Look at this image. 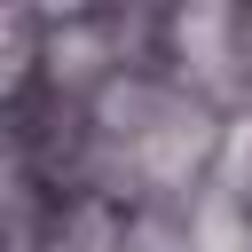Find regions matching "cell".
Masks as SVG:
<instances>
[{
  "instance_id": "3957f363",
  "label": "cell",
  "mask_w": 252,
  "mask_h": 252,
  "mask_svg": "<svg viewBox=\"0 0 252 252\" xmlns=\"http://www.w3.org/2000/svg\"><path fill=\"white\" fill-rule=\"evenodd\" d=\"M110 55H118V39H110L102 24H55V32H47V71H55V87H87L94 71H110Z\"/></svg>"
},
{
  "instance_id": "8992f818",
  "label": "cell",
  "mask_w": 252,
  "mask_h": 252,
  "mask_svg": "<svg viewBox=\"0 0 252 252\" xmlns=\"http://www.w3.org/2000/svg\"><path fill=\"white\" fill-rule=\"evenodd\" d=\"M32 8H39V16H55V24H87L102 0H32Z\"/></svg>"
},
{
  "instance_id": "6da1fadb",
  "label": "cell",
  "mask_w": 252,
  "mask_h": 252,
  "mask_svg": "<svg viewBox=\"0 0 252 252\" xmlns=\"http://www.w3.org/2000/svg\"><path fill=\"white\" fill-rule=\"evenodd\" d=\"M220 118L205 110V102H189V94H165L158 110H150V126L126 142V165L150 181V189H189L205 165H220Z\"/></svg>"
},
{
  "instance_id": "277c9868",
  "label": "cell",
  "mask_w": 252,
  "mask_h": 252,
  "mask_svg": "<svg viewBox=\"0 0 252 252\" xmlns=\"http://www.w3.org/2000/svg\"><path fill=\"white\" fill-rule=\"evenodd\" d=\"M189 252H252V213H244L228 189H213V197L189 213Z\"/></svg>"
},
{
  "instance_id": "5b68a950",
  "label": "cell",
  "mask_w": 252,
  "mask_h": 252,
  "mask_svg": "<svg viewBox=\"0 0 252 252\" xmlns=\"http://www.w3.org/2000/svg\"><path fill=\"white\" fill-rule=\"evenodd\" d=\"M213 173H220V189H228V197H252V110L220 134V165H213Z\"/></svg>"
},
{
  "instance_id": "7a4b0ae2",
  "label": "cell",
  "mask_w": 252,
  "mask_h": 252,
  "mask_svg": "<svg viewBox=\"0 0 252 252\" xmlns=\"http://www.w3.org/2000/svg\"><path fill=\"white\" fill-rule=\"evenodd\" d=\"M228 39H236V8H228V0H181V8H173V47H181V63H189L197 79H220Z\"/></svg>"
}]
</instances>
